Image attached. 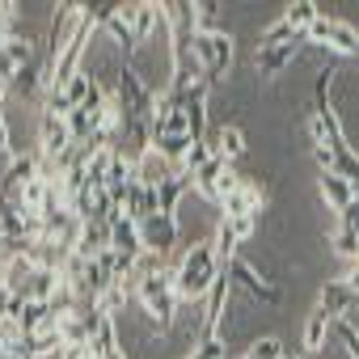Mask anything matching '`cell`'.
I'll use <instances>...</instances> for the list:
<instances>
[{
    "mask_svg": "<svg viewBox=\"0 0 359 359\" xmlns=\"http://www.w3.org/2000/svg\"><path fill=\"white\" fill-rule=\"evenodd\" d=\"M220 258H216V241H195L182 258L173 262V287L177 300H203L212 292V283L220 279Z\"/></svg>",
    "mask_w": 359,
    "mask_h": 359,
    "instance_id": "obj_1",
    "label": "cell"
},
{
    "mask_svg": "<svg viewBox=\"0 0 359 359\" xmlns=\"http://www.w3.org/2000/svg\"><path fill=\"white\" fill-rule=\"evenodd\" d=\"M135 300L144 304V313L152 317L156 334H169L173 330V317H177V287H173V266H161L156 275H148L140 287H135Z\"/></svg>",
    "mask_w": 359,
    "mask_h": 359,
    "instance_id": "obj_2",
    "label": "cell"
},
{
    "mask_svg": "<svg viewBox=\"0 0 359 359\" xmlns=\"http://www.w3.org/2000/svg\"><path fill=\"white\" fill-rule=\"evenodd\" d=\"M191 47H195L199 68H203V81L216 89L220 76H229V68H233V34L229 30H220V34H195Z\"/></svg>",
    "mask_w": 359,
    "mask_h": 359,
    "instance_id": "obj_3",
    "label": "cell"
},
{
    "mask_svg": "<svg viewBox=\"0 0 359 359\" xmlns=\"http://www.w3.org/2000/svg\"><path fill=\"white\" fill-rule=\"evenodd\" d=\"M304 39L317 43V47H334L338 55H355V51H359V30H355L351 22H338V18H325V13L309 26Z\"/></svg>",
    "mask_w": 359,
    "mask_h": 359,
    "instance_id": "obj_4",
    "label": "cell"
},
{
    "mask_svg": "<svg viewBox=\"0 0 359 359\" xmlns=\"http://www.w3.org/2000/svg\"><path fill=\"white\" fill-rule=\"evenodd\" d=\"M34 177H43V156H39V148H30V152H13L9 156V165H5V177H0V195L5 199H18Z\"/></svg>",
    "mask_w": 359,
    "mask_h": 359,
    "instance_id": "obj_5",
    "label": "cell"
},
{
    "mask_svg": "<svg viewBox=\"0 0 359 359\" xmlns=\"http://www.w3.org/2000/svg\"><path fill=\"white\" fill-rule=\"evenodd\" d=\"M304 43H309V39H292V43H279V47H271V51H258V55H254V72H258L262 81H279V76L300 60Z\"/></svg>",
    "mask_w": 359,
    "mask_h": 359,
    "instance_id": "obj_6",
    "label": "cell"
},
{
    "mask_svg": "<svg viewBox=\"0 0 359 359\" xmlns=\"http://www.w3.org/2000/svg\"><path fill=\"white\" fill-rule=\"evenodd\" d=\"M224 271H229V279H237V283L258 300V304H279V300H283V292H279L275 283H266V279L258 275V266H250L245 258H233Z\"/></svg>",
    "mask_w": 359,
    "mask_h": 359,
    "instance_id": "obj_7",
    "label": "cell"
},
{
    "mask_svg": "<svg viewBox=\"0 0 359 359\" xmlns=\"http://www.w3.org/2000/svg\"><path fill=\"white\" fill-rule=\"evenodd\" d=\"M140 237H144V250H152V254L165 258V254L177 245V216H165V212L148 216V220L140 224Z\"/></svg>",
    "mask_w": 359,
    "mask_h": 359,
    "instance_id": "obj_8",
    "label": "cell"
},
{
    "mask_svg": "<svg viewBox=\"0 0 359 359\" xmlns=\"http://www.w3.org/2000/svg\"><path fill=\"white\" fill-rule=\"evenodd\" d=\"M106 224H110V250L135 262V258L144 254V237H140V224H131V220H127V216H118V212H114Z\"/></svg>",
    "mask_w": 359,
    "mask_h": 359,
    "instance_id": "obj_9",
    "label": "cell"
},
{
    "mask_svg": "<svg viewBox=\"0 0 359 359\" xmlns=\"http://www.w3.org/2000/svg\"><path fill=\"white\" fill-rule=\"evenodd\" d=\"M317 304H321V309H325L334 321H346V313L359 304V296L351 292V283H346V279H325V287H321Z\"/></svg>",
    "mask_w": 359,
    "mask_h": 359,
    "instance_id": "obj_10",
    "label": "cell"
},
{
    "mask_svg": "<svg viewBox=\"0 0 359 359\" xmlns=\"http://www.w3.org/2000/svg\"><path fill=\"white\" fill-rule=\"evenodd\" d=\"M317 191H321V203H325L330 212H338V216H342V212H346V208L355 203V187L346 182L342 173H334V169L317 177Z\"/></svg>",
    "mask_w": 359,
    "mask_h": 359,
    "instance_id": "obj_11",
    "label": "cell"
},
{
    "mask_svg": "<svg viewBox=\"0 0 359 359\" xmlns=\"http://www.w3.org/2000/svg\"><path fill=\"white\" fill-rule=\"evenodd\" d=\"M169 177H173V165L152 148V152H144L140 161H135V182L140 187H148V191H161L165 182H169Z\"/></svg>",
    "mask_w": 359,
    "mask_h": 359,
    "instance_id": "obj_12",
    "label": "cell"
},
{
    "mask_svg": "<svg viewBox=\"0 0 359 359\" xmlns=\"http://www.w3.org/2000/svg\"><path fill=\"white\" fill-rule=\"evenodd\" d=\"M118 13H123V22L135 30L140 43H144V39L156 30V22H161V5H148V0H140V5H118Z\"/></svg>",
    "mask_w": 359,
    "mask_h": 359,
    "instance_id": "obj_13",
    "label": "cell"
},
{
    "mask_svg": "<svg viewBox=\"0 0 359 359\" xmlns=\"http://www.w3.org/2000/svg\"><path fill=\"white\" fill-rule=\"evenodd\" d=\"M208 140H212V152H216V156H224L229 165H233L237 156H245V131H241L237 123H224V127H216Z\"/></svg>",
    "mask_w": 359,
    "mask_h": 359,
    "instance_id": "obj_14",
    "label": "cell"
},
{
    "mask_svg": "<svg viewBox=\"0 0 359 359\" xmlns=\"http://www.w3.org/2000/svg\"><path fill=\"white\" fill-rule=\"evenodd\" d=\"M89 351H93L97 359H127V355H123V342H118V330H114V317L102 313V321H97V330H93V338H89Z\"/></svg>",
    "mask_w": 359,
    "mask_h": 359,
    "instance_id": "obj_15",
    "label": "cell"
},
{
    "mask_svg": "<svg viewBox=\"0 0 359 359\" xmlns=\"http://www.w3.org/2000/svg\"><path fill=\"white\" fill-rule=\"evenodd\" d=\"M106 250H110V224H106V220H89V224L81 229V241H76L72 254H81V258H102Z\"/></svg>",
    "mask_w": 359,
    "mask_h": 359,
    "instance_id": "obj_16",
    "label": "cell"
},
{
    "mask_svg": "<svg viewBox=\"0 0 359 359\" xmlns=\"http://www.w3.org/2000/svg\"><path fill=\"white\" fill-rule=\"evenodd\" d=\"M330 330H334V317L321 309V304H313V313H309V321H304V355H317L321 346H325V338H330Z\"/></svg>",
    "mask_w": 359,
    "mask_h": 359,
    "instance_id": "obj_17",
    "label": "cell"
},
{
    "mask_svg": "<svg viewBox=\"0 0 359 359\" xmlns=\"http://www.w3.org/2000/svg\"><path fill=\"white\" fill-rule=\"evenodd\" d=\"M224 169H229V161H224V156H212V161L195 173V191H199L208 203H216V208H220V177H224Z\"/></svg>",
    "mask_w": 359,
    "mask_h": 359,
    "instance_id": "obj_18",
    "label": "cell"
},
{
    "mask_svg": "<svg viewBox=\"0 0 359 359\" xmlns=\"http://www.w3.org/2000/svg\"><path fill=\"white\" fill-rule=\"evenodd\" d=\"M195 187V177H187V173H173L169 182L156 191V208L165 212V216H177V203H182V195Z\"/></svg>",
    "mask_w": 359,
    "mask_h": 359,
    "instance_id": "obj_19",
    "label": "cell"
},
{
    "mask_svg": "<svg viewBox=\"0 0 359 359\" xmlns=\"http://www.w3.org/2000/svg\"><path fill=\"white\" fill-rule=\"evenodd\" d=\"M317 18H321V9L313 5V0H292V5L283 9V22H287V26H292V30H296L300 39L309 34V26H313Z\"/></svg>",
    "mask_w": 359,
    "mask_h": 359,
    "instance_id": "obj_20",
    "label": "cell"
},
{
    "mask_svg": "<svg viewBox=\"0 0 359 359\" xmlns=\"http://www.w3.org/2000/svg\"><path fill=\"white\" fill-rule=\"evenodd\" d=\"M55 287H60V271H34L30 283H26V292H22V300H43V304H51Z\"/></svg>",
    "mask_w": 359,
    "mask_h": 359,
    "instance_id": "obj_21",
    "label": "cell"
},
{
    "mask_svg": "<svg viewBox=\"0 0 359 359\" xmlns=\"http://www.w3.org/2000/svg\"><path fill=\"white\" fill-rule=\"evenodd\" d=\"M131 296H135V292H131L127 283H110V287H106V292H102V296H97L93 304H97V309H102L106 317H114V313H118V309H123V304H127Z\"/></svg>",
    "mask_w": 359,
    "mask_h": 359,
    "instance_id": "obj_22",
    "label": "cell"
},
{
    "mask_svg": "<svg viewBox=\"0 0 359 359\" xmlns=\"http://www.w3.org/2000/svg\"><path fill=\"white\" fill-rule=\"evenodd\" d=\"M330 245H334V254L338 258H351V262H359V233H351V229H334L330 233Z\"/></svg>",
    "mask_w": 359,
    "mask_h": 359,
    "instance_id": "obj_23",
    "label": "cell"
},
{
    "mask_svg": "<svg viewBox=\"0 0 359 359\" xmlns=\"http://www.w3.org/2000/svg\"><path fill=\"white\" fill-rule=\"evenodd\" d=\"M187 359H229V342H224L220 334H216V338H195Z\"/></svg>",
    "mask_w": 359,
    "mask_h": 359,
    "instance_id": "obj_24",
    "label": "cell"
},
{
    "mask_svg": "<svg viewBox=\"0 0 359 359\" xmlns=\"http://www.w3.org/2000/svg\"><path fill=\"white\" fill-rule=\"evenodd\" d=\"M245 359H287V355H283V342H279L275 334H266V338H258V342H250V351H245Z\"/></svg>",
    "mask_w": 359,
    "mask_h": 359,
    "instance_id": "obj_25",
    "label": "cell"
},
{
    "mask_svg": "<svg viewBox=\"0 0 359 359\" xmlns=\"http://www.w3.org/2000/svg\"><path fill=\"white\" fill-rule=\"evenodd\" d=\"M334 334L342 338V346H346V355H351V359H359V330H355L351 321H334Z\"/></svg>",
    "mask_w": 359,
    "mask_h": 359,
    "instance_id": "obj_26",
    "label": "cell"
},
{
    "mask_svg": "<svg viewBox=\"0 0 359 359\" xmlns=\"http://www.w3.org/2000/svg\"><path fill=\"white\" fill-rule=\"evenodd\" d=\"M0 156H13V144H9V118H5V106H0Z\"/></svg>",
    "mask_w": 359,
    "mask_h": 359,
    "instance_id": "obj_27",
    "label": "cell"
},
{
    "mask_svg": "<svg viewBox=\"0 0 359 359\" xmlns=\"http://www.w3.org/2000/svg\"><path fill=\"white\" fill-rule=\"evenodd\" d=\"M346 283H351V292H355V296H359V262H355V271H351V275H346Z\"/></svg>",
    "mask_w": 359,
    "mask_h": 359,
    "instance_id": "obj_28",
    "label": "cell"
},
{
    "mask_svg": "<svg viewBox=\"0 0 359 359\" xmlns=\"http://www.w3.org/2000/svg\"><path fill=\"white\" fill-rule=\"evenodd\" d=\"M292 359H313V355H304V351H300V355H292Z\"/></svg>",
    "mask_w": 359,
    "mask_h": 359,
    "instance_id": "obj_29",
    "label": "cell"
},
{
    "mask_svg": "<svg viewBox=\"0 0 359 359\" xmlns=\"http://www.w3.org/2000/svg\"><path fill=\"white\" fill-rule=\"evenodd\" d=\"M5 359H26V355H5Z\"/></svg>",
    "mask_w": 359,
    "mask_h": 359,
    "instance_id": "obj_30",
    "label": "cell"
}]
</instances>
